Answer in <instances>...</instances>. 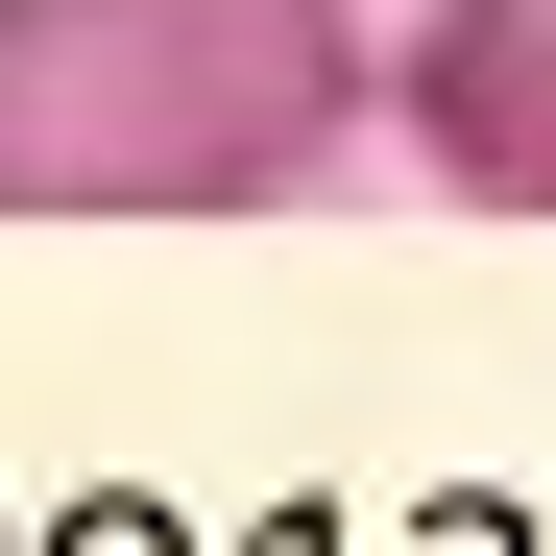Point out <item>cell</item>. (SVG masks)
<instances>
[{
    "label": "cell",
    "instance_id": "obj_1",
    "mask_svg": "<svg viewBox=\"0 0 556 556\" xmlns=\"http://www.w3.org/2000/svg\"><path fill=\"white\" fill-rule=\"evenodd\" d=\"M363 122V0H0V218H291Z\"/></svg>",
    "mask_w": 556,
    "mask_h": 556
},
{
    "label": "cell",
    "instance_id": "obj_2",
    "mask_svg": "<svg viewBox=\"0 0 556 556\" xmlns=\"http://www.w3.org/2000/svg\"><path fill=\"white\" fill-rule=\"evenodd\" d=\"M388 146L459 218H556V0H412L388 25Z\"/></svg>",
    "mask_w": 556,
    "mask_h": 556
}]
</instances>
